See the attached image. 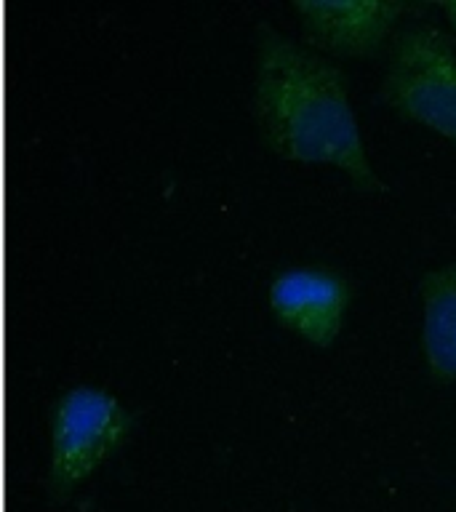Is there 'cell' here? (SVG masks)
I'll list each match as a JSON object with an SVG mask.
<instances>
[{
  "mask_svg": "<svg viewBox=\"0 0 456 512\" xmlns=\"http://www.w3.org/2000/svg\"><path fill=\"white\" fill-rule=\"evenodd\" d=\"M254 115L272 152L307 163H334L360 190H387L368 163L347 75L270 24H262L256 38Z\"/></svg>",
  "mask_w": 456,
  "mask_h": 512,
  "instance_id": "6da1fadb",
  "label": "cell"
},
{
  "mask_svg": "<svg viewBox=\"0 0 456 512\" xmlns=\"http://www.w3.org/2000/svg\"><path fill=\"white\" fill-rule=\"evenodd\" d=\"M384 102L400 115L456 142V46L435 24L395 32L382 83Z\"/></svg>",
  "mask_w": 456,
  "mask_h": 512,
  "instance_id": "7a4b0ae2",
  "label": "cell"
},
{
  "mask_svg": "<svg viewBox=\"0 0 456 512\" xmlns=\"http://www.w3.org/2000/svg\"><path fill=\"white\" fill-rule=\"evenodd\" d=\"M131 422V414L107 390L78 384L64 392L51 411V491L56 496L70 494L123 446Z\"/></svg>",
  "mask_w": 456,
  "mask_h": 512,
  "instance_id": "3957f363",
  "label": "cell"
},
{
  "mask_svg": "<svg viewBox=\"0 0 456 512\" xmlns=\"http://www.w3.org/2000/svg\"><path fill=\"white\" fill-rule=\"evenodd\" d=\"M350 296L347 278L323 267H291L270 283L272 315L318 347L336 339Z\"/></svg>",
  "mask_w": 456,
  "mask_h": 512,
  "instance_id": "277c9868",
  "label": "cell"
},
{
  "mask_svg": "<svg viewBox=\"0 0 456 512\" xmlns=\"http://www.w3.org/2000/svg\"><path fill=\"white\" fill-rule=\"evenodd\" d=\"M307 40L334 54H374L406 3L390 0H296Z\"/></svg>",
  "mask_w": 456,
  "mask_h": 512,
  "instance_id": "5b68a950",
  "label": "cell"
},
{
  "mask_svg": "<svg viewBox=\"0 0 456 512\" xmlns=\"http://www.w3.org/2000/svg\"><path fill=\"white\" fill-rule=\"evenodd\" d=\"M422 347L438 379H456V264L432 270L422 280Z\"/></svg>",
  "mask_w": 456,
  "mask_h": 512,
  "instance_id": "8992f818",
  "label": "cell"
}]
</instances>
